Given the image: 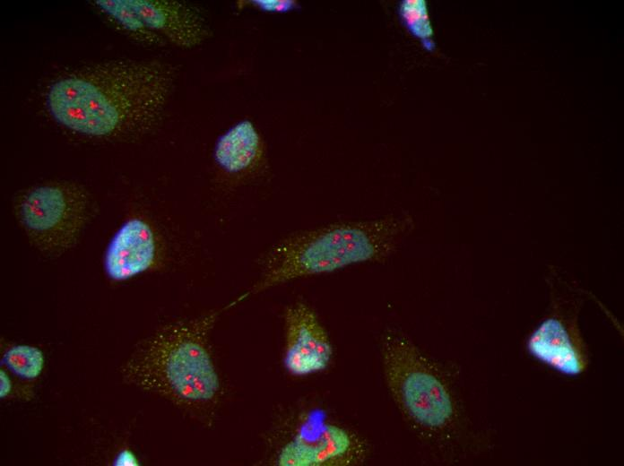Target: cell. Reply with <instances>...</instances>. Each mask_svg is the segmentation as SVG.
Masks as SVG:
<instances>
[{"mask_svg":"<svg viewBox=\"0 0 624 466\" xmlns=\"http://www.w3.org/2000/svg\"><path fill=\"white\" fill-rule=\"evenodd\" d=\"M247 3L265 13H287L299 7V3L294 0H253Z\"/></svg>","mask_w":624,"mask_h":466,"instance_id":"obj_15","label":"cell"},{"mask_svg":"<svg viewBox=\"0 0 624 466\" xmlns=\"http://www.w3.org/2000/svg\"><path fill=\"white\" fill-rule=\"evenodd\" d=\"M399 13L403 23L409 31L420 39L425 47L431 49L433 45L430 38L433 30L428 14L426 1L403 0L400 4Z\"/></svg>","mask_w":624,"mask_h":466,"instance_id":"obj_14","label":"cell"},{"mask_svg":"<svg viewBox=\"0 0 624 466\" xmlns=\"http://www.w3.org/2000/svg\"><path fill=\"white\" fill-rule=\"evenodd\" d=\"M91 5L114 27L147 46H162L166 40L147 27L126 0H94Z\"/></svg>","mask_w":624,"mask_h":466,"instance_id":"obj_12","label":"cell"},{"mask_svg":"<svg viewBox=\"0 0 624 466\" xmlns=\"http://www.w3.org/2000/svg\"><path fill=\"white\" fill-rule=\"evenodd\" d=\"M91 211L86 189L71 182L34 186L18 195L13 212L31 245L61 254L79 239Z\"/></svg>","mask_w":624,"mask_h":466,"instance_id":"obj_5","label":"cell"},{"mask_svg":"<svg viewBox=\"0 0 624 466\" xmlns=\"http://www.w3.org/2000/svg\"><path fill=\"white\" fill-rule=\"evenodd\" d=\"M175 69L157 60H112L56 78L45 105L65 129L100 139L129 138L152 130L163 116Z\"/></svg>","mask_w":624,"mask_h":466,"instance_id":"obj_1","label":"cell"},{"mask_svg":"<svg viewBox=\"0 0 624 466\" xmlns=\"http://www.w3.org/2000/svg\"><path fill=\"white\" fill-rule=\"evenodd\" d=\"M114 466H139L140 462L130 449L120 451L113 461Z\"/></svg>","mask_w":624,"mask_h":466,"instance_id":"obj_16","label":"cell"},{"mask_svg":"<svg viewBox=\"0 0 624 466\" xmlns=\"http://www.w3.org/2000/svg\"><path fill=\"white\" fill-rule=\"evenodd\" d=\"M159 239L146 220H125L107 244L103 255L106 275L113 281L128 280L154 266L159 255Z\"/></svg>","mask_w":624,"mask_h":466,"instance_id":"obj_8","label":"cell"},{"mask_svg":"<svg viewBox=\"0 0 624 466\" xmlns=\"http://www.w3.org/2000/svg\"><path fill=\"white\" fill-rule=\"evenodd\" d=\"M366 442L339 424L311 414L281 447L279 466H351L367 457Z\"/></svg>","mask_w":624,"mask_h":466,"instance_id":"obj_6","label":"cell"},{"mask_svg":"<svg viewBox=\"0 0 624 466\" xmlns=\"http://www.w3.org/2000/svg\"><path fill=\"white\" fill-rule=\"evenodd\" d=\"M12 390V381L9 375L4 371H0V398L8 396Z\"/></svg>","mask_w":624,"mask_h":466,"instance_id":"obj_17","label":"cell"},{"mask_svg":"<svg viewBox=\"0 0 624 466\" xmlns=\"http://www.w3.org/2000/svg\"><path fill=\"white\" fill-rule=\"evenodd\" d=\"M149 29L181 47L201 45L210 36V28L198 9L172 0H126Z\"/></svg>","mask_w":624,"mask_h":466,"instance_id":"obj_9","label":"cell"},{"mask_svg":"<svg viewBox=\"0 0 624 466\" xmlns=\"http://www.w3.org/2000/svg\"><path fill=\"white\" fill-rule=\"evenodd\" d=\"M526 350L536 361L567 376L581 375L588 365L583 342L557 317L546 318L534 329Z\"/></svg>","mask_w":624,"mask_h":466,"instance_id":"obj_10","label":"cell"},{"mask_svg":"<svg viewBox=\"0 0 624 466\" xmlns=\"http://www.w3.org/2000/svg\"><path fill=\"white\" fill-rule=\"evenodd\" d=\"M413 226L408 215H387L335 222L290 235L267 252L261 278L250 292L353 264L384 262L401 246Z\"/></svg>","mask_w":624,"mask_h":466,"instance_id":"obj_2","label":"cell"},{"mask_svg":"<svg viewBox=\"0 0 624 466\" xmlns=\"http://www.w3.org/2000/svg\"><path fill=\"white\" fill-rule=\"evenodd\" d=\"M381 364L388 392L410 424L438 432L455 417V404L446 383L407 337L387 332L381 342Z\"/></svg>","mask_w":624,"mask_h":466,"instance_id":"obj_4","label":"cell"},{"mask_svg":"<svg viewBox=\"0 0 624 466\" xmlns=\"http://www.w3.org/2000/svg\"><path fill=\"white\" fill-rule=\"evenodd\" d=\"M3 362L19 377L35 379L42 373L45 358L43 352L37 347L16 345L4 354Z\"/></svg>","mask_w":624,"mask_h":466,"instance_id":"obj_13","label":"cell"},{"mask_svg":"<svg viewBox=\"0 0 624 466\" xmlns=\"http://www.w3.org/2000/svg\"><path fill=\"white\" fill-rule=\"evenodd\" d=\"M218 313L171 324L148 342L130 366L142 387L185 403L213 400L221 390L219 374L208 349Z\"/></svg>","mask_w":624,"mask_h":466,"instance_id":"obj_3","label":"cell"},{"mask_svg":"<svg viewBox=\"0 0 624 466\" xmlns=\"http://www.w3.org/2000/svg\"><path fill=\"white\" fill-rule=\"evenodd\" d=\"M283 366L294 376H306L325 370L333 358L329 335L315 311L299 302L284 315Z\"/></svg>","mask_w":624,"mask_h":466,"instance_id":"obj_7","label":"cell"},{"mask_svg":"<svg viewBox=\"0 0 624 466\" xmlns=\"http://www.w3.org/2000/svg\"><path fill=\"white\" fill-rule=\"evenodd\" d=\"M264 142L256 125L243 119L219 136L213 148L217 166L229 175L252 171L262 162Z\"/></svg>","mask_w":624,"mask_h":466,"instance_id":"obj_11","label":"cell"}]
</instances>
